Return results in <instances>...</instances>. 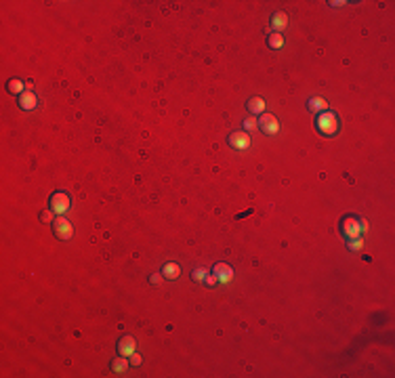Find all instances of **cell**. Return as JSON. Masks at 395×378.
<instances>
[{"instance_id": "1", "label": "cell", "mask_w": 395, "mask_h": 378, "mask_svg": "<svg viewBox=\"0 0 395 378\" xmlns=\"http://www.w3.org/2000/svg\"><path fill=\"white\" fill-rule=\"evenodd\" d=\"M315 128L324 137H334L341 128V120H339V116H336V111L326 110V111L317 113L315 116Z\"/></svg>"}, {"instance_id": "2", "label": "cell", "mask_w": 395, "mask_h": 378, "mask_svg": "<svg viewBox=\"0 0 395 378\" xmlns=\"http://www.w3.org/2000/svg\"><path fill=\"white\" fill-rule=\"evenodd\" d=\"M341 233L345 236V239H355L362 237L364 233V219H360L358 214H347L341 219Z\"/></svg>"}, {"instance_id": "3", "label": "cell", "mask_w": 395, "mask_h": 378, "mask_svg": "<svg viewBox=\"0 0 395 378\" xmlns=\"http://www.w3.org/2000/svg\"><path fill=\"white\" fill-rule=\"evenodd\" d=\"M49 206H50V210L59 217V214H66L69 210L72 200H69V195L66 191H55L53 195H50V200H49Z\"/></svg>"}, {"instance_id": "4", "label": "cell", "mask_w": 395, "mask_h": 378, "mask_svg": "<svg viewBox=\"0 0 395 378\" xmlns=\"http://www.w3.org/2000/svg\"><path fill=\"white\" fill-rule=\"evenodd\" d=\"M257 126L261 128V132L267 137H276L280 132V122L273 113H261V118L257 120Z\"/></svg>"}, {"instance_id": "5", "label": "cell", "mask_w": 395, "mask_h": 378, "mask_svg": "<svg viewBox=\"0 0 395 378\" xmlns=\"http://www.w3.org/2000/svg\"><path fill=\"white\" fill-rule=\"evenodd\" d=\"M227 143H229V147H233V149H238V151H244V149H248L252 145L250 132L235 130V132H231V135L227 137Z\"/></svg>"}, {"instance_id": "6", "label": "cell", "mask_w": 395, "mask_h": 378, "mask_svg": "<svg viewBox=\"0 0 395 378\" xmlns=\"http://www.w3.org/2000/svg\"><path fill=\"white\" fill-rule=\"evenodd\" d=\"M53 231L59 239H69L74 236V227L66 217H63V214H59V217L53 220Z\"/></svg>"}, {"instance_id": "7", "label": "cell", "mask_w": 395, "mask_h": 378, "mask_svg": "<svg viewBox=\"0 0 395 378\" xmlns=\"http://www.w3.org/2000/svg\"><path fill=\"white\" fill-rule=\"evenodd\" d=\"M213 273L216 275L219 284H227V282H231V277H233V269H231V265H227V263H216L213 267Z\"/></svg>"}, {"instance_id": "8", "label": "cell", "mask_w": 395, "mask_h": 378, "mask_svg": "<svg viewBox=\"0 0 395 378\" xmlns=\"http://www.w3.org/2000/svg\"><path fill=\"white\" fill-rule=\"evenodd\" d=\"M19 107L25 111H32L38 107V97L34 91H25L23 94H19Z\"/></svg>"}, {"instance_id": "9", "label": "cell", "mask_w": 395, "mask_h": 378, "mask_svg": "<svg viewBox=\"0 0 395 378\" xmlns=\"http://www.w3.org/2000/svg\"><path fill=\"white\" fill-rule=\"evenodd\" d=\"M135 351H137V343H135V338H132V336H124L118 343V353L122 357H131Z\"/></svg>"}, {"instance_id": "10", "label": "cell", "mask_w": 395, "mask_h": 378, "mask_svg": "<svg viewBox=\"0 0 395 378\" xmlns=\"http://www.w3.org/2000/svg\"><path fill=\"white\" fill-rule=\"evenodd\" d=\"M265 99L263 97H250L246 101V110L254 113V116H261V113H265Z\"/></svg>"}, {"instance_id": "11", "label": "cell", "mask_w": 395, "mask_h": 378, "mask_svg": "<svg viewBox=\"0 0 395 378\" xmlns=\"http://www.w3.org/2000/svg\"><path fill=\"white\" fill-rule=\"evenodd\" d=\"M307 110L311 113H322L328 110V101L324 97H309L307 99Z\"/></svg>"}, {"instance_id": "12", "label": "cell", "mask_w": 395, "mask_h": 378, "mask_svg": "<svg viewBox=\"0 0 395 378\" xmlns=\"http://www.w3.org/2000/svg\"><path fill=\"white\" fill-rule=\"evenodd\" d=\"M160 273H162L164 280H177L179 273H181V265L179 263H164Z\"/></svg>"}, {"instance_id": "13", "label": "cell", "mask_w": 395, "mask_h": 378, "mask_svg": "<svg viewBox=\"0 0 395 378\" xmlns=\"http://www.w3.org/2000/svg\"><path fill=\"white\" fill-rule=\"evenodd\" d=\"M129 365H131V362L126 357H116L112 362V372L114 374H124V372L129 370Z\"/></svg>"}, {"instance_id": "14", "label": "cell", "mask_w": 395, "mask_h": 378, "mask_svg": "<svg viewBox=\"0 0 395 378\" xmlns=\"http://www.w3.org/2000/svg\"><path fill=\"white\" fill-rule=\"evenodd\" d=\"M271 25L276 30H284L286 25H288V15L282 11H278V13H273V17H271Z\"/></svg>"}, {"instance_id": "15", "label": "cell", "mask_w": 395, "mask_h": 378, "mask_svg": "<svg viewBox=\"0 0 395 378\" xmlns=\"http://www.w3.org/2000/svg\"><path fill=\"white\" fill-rule=\"evenodd\" d=\"M267 44H269L271 48H282V47H284V36H282V32H273V34L267 38Z\"/></svg>"}, {"instance_id": "16", "label": "cell", "mask_w": 395, "mask_h": 378, "mask_svg": "<svg viewBox=\"0 0 395 378\" xmlns=\"http://www.w3.org/2000/svg\"><path fill=\"white\" fill-rule=\"evenodd\" d=\"M6 88H9V93H13V94H23V82L17 80V78L6 82Z\"/></svg>"}, {"instance_id": "17", "label": "cell", "mask_w": 395, "mask_h": 378, "mask_svg": "<svg viewBox=\"0 0 395 378\" xmlns=\"http://www.w3.org/2000/svg\"><path fill=\"white\" fill-rule=\"evenodd\" d=\"M362 246H364V239H362V237H355V239H347V248H349V250H353V252L362 250Z\"/></svg>"}, {"instance_id": "18", "label": "cell", "mask_w": 395, "mask_h": 378, "mask_svg": "<svg viewBox=\"0 0 395 378\" xmlns=\"http://www.w3.org/2000/svg\"><path fill=\"white\" fill-rule=\"evenodd\" d=\"M192 280L194 282H204L206 280V269H194L192 271Z\"/></svg>"}, {"instance_id": "19", "label": "cell", "mask_w": 395, "mask_h": 378, "mask_svg": "<svg viewBox=\"0 0 395 378\" xmlns=\"http://www.w3.org/2000/svg\"><path fill=\"white\" fill-rule=\"evenodd\" d=\"M254 128H259V126H257V120H254V118H246V120H244V130L250 132V130H254Z\"/></svg>"}, {"instance_id": "20", "label": "cell", "mask_w": 395, "mask_h": 378, "mask_svg": "<svg viewBox=\"0 0 395 378\" xmlns=\"http://www.w3.org/2000/svg\"><path fill=\"white\" fill-rule=\"evenodd\" d=\"M129 362H131V365H141V362H143V357H141V353H132V355H131V359H129Z\"/></svg>"}, {"instance_id": "21", "label": "cell", "mask_w": 395, "mask_h": 378, "mask_svg": "<svg viewBox=\"0 0 395 378\" xmlns=\"http://www.w3.org/2000/svg\"><path fill=\"white\" fill-rule=\"evenodd\" d=\"M53 210H50V208H49V210H44V212H40V220H42V223H49V220H53Z\"/></svg>"}, {"instance_id": "22", "label": "cell", "mask_w": 395, "mask_h": 378, "mask_svg": "<svg viewBox=\"0 0 395 378\" xmlns=\"http://www.w3.org/2000/svg\"><path fill=\"white\" fill-rule=\"evenodd\" d=\"M204 284H206V286H214V284H219V280H216V275L213 273V275H206V280H204Z\"/></svg>"}, {"instance_id": "23", "label": "cell", "mask_w": 395, "mask_h": 378, "mask_svg": "<svg viewBox=\"0 0 395 378\" xmlns=\"http://www.w3.org/2000/svg\"><path fill=\"white\" fill-rule=\"evenodd\" d=\"M160 280H162V273H160V275H151V277H149V284H154V286H156V284H160Z\"/></svg>"}]
</instances>
